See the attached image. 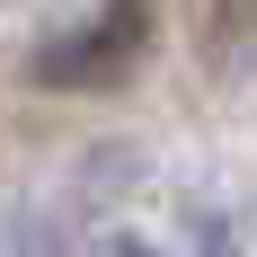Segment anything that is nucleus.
<instances>
[{
    "mask_svg": "<svg viewBox=\"0 0 257 257\" xmlns=\"http://www.w3.org/2000/svg\"><path fill=\"white\" fill-rule=\"evenodd\" d=\"M115 257H169V248H151V239H115Z\"/></svg>",
    "mask_w": 257,
    "mask_h": 257,
    "instance_id": "1",
    "label": "nucleus"
}]
</instances>
